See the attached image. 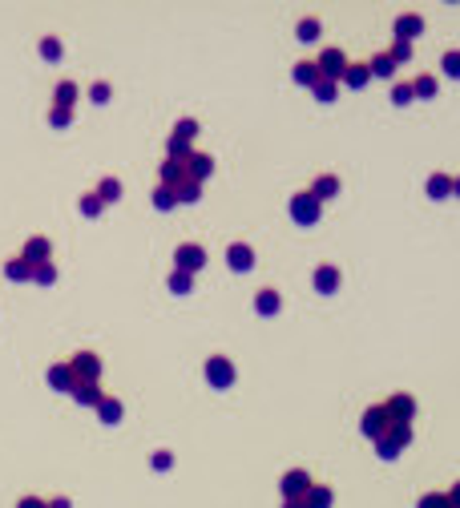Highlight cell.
Segmentation results:
<instances>
[{"label":"cell","mask_w":460,"mask_h":508,"mask_svg":"<svg viewBox=\"0 0 460 508\" xmlns=\"http://www.w3.org/2000/svg\"><path fill=\"white\" fill-rule=\"evenodd\" d=\"M69 371L77 383H97L101 379V355H93V351H77L69 359Z\"/></svg>","instance_id":"obj_1"},{"label":"cell","mask_w":460,"mask_h":508,"mask_svg":"<svg viewBox=\"0 0 460 508\" xmlns=\"http://www.w3.org/2000/svg\"><path fill=\"white\" fill-rule=\"evenodd\" d=\"M319 210H323V202L311 198V190H303V194L291 198V218H295L299 226H315V222H319Z\"/></svg>","instance_id":"obj_2"},{"label":"cell","mask_w":460,"mask_h":508,"mask_svg":"<svg viewBox=\"0 0 460 508\" xmlns=\"http://www.w3.org/2000/svg\"><path fill=\"white\" fill-rule=\"evenodd\" d=\"M315 69H319L323 81H335V85H339V77H344V69H347V57L339 48H323L319 61H315Z\"/></svg>","instance_id":"obj_3"},{"label":"cell","mask_w":460,"mask_h":508,"mask_svg":"<svg viewBox=\"0 0 460 508\" xmlns=\"http://www.w3.org/2000/svg\"><path fill=\"white\" fill-rule=\"evenodd\" d=\"M174 266H178L182 275H194V271H202V266H206V251H202V246H194V242H182V246L174 251Z\"/></svg>","instance_id":"obj_4"},{"label":"cell","mask_w":460,"mask_h":508,"mask_svg":"<svg viewBox=\"0 0 460 508\" xmlns=\"http://www.w3.org/2000/svg\"><path fill=\"white\" fill-rule=\"evenodd\" d=\"M21 258H24V262H28V266H41V262H53V246H48V238H45V234H33V238L24 242Z\"/></svg>","instance_id":"obj_5"},{"label":"cell","mask_w":460,"mask_h":508,"mask_svg":"<svg viewBox=\"0 0 460 508\" xmlns=\"http://www.w3.org/2000/svg\"><path fill=\"white\" fill-rule=\"evenodd\" d=\"M206 379L214 383V388H230V383H234V363H230L227 355L206 359Z\"/></svg>","instance_id":"obj_6"},{"label":"cell","mask_w":460,"mask_h":508,"mask_svg":"<svg viewBox=\"0 0 460 508\" xmlns=\"http://www.w3.org/2000/svg\"><path fill=\"white\" fill-rule=\"evenodd\" d=\"M360 424H364V436L380 439V436H384V432H388V408H384V403H375V408H368Z\"/></svg>","instance_id":"obj_7"},{"label":"cell","mask_w":460,"mask_h":508,"mask_svg":"<svg viewBox=\"0 0 460 508\" xmlns=\"http://www.w3.org/2000/svg\"><path fill=\"white\" fill-rule=\"evenodd\" d=\"M307 488H311V476H307L303 468L287 472V476H283V500H303V496H307Z\"/></svg>","instance_id":"obj_8"},{"label":"cell","mask_w":460,"mask_h":508,"mask_svg":"<svg viewBox=\"0 0 460 508\" xmlns=\"http://www.w3.org/2000/svg\"><path fill=\"white\" fill-rule=\"evenodd\" d=\"M384 408H388V416L400 419V424H412V416H416V399L408 392H396Z\"/></svg>","instance_id":"obj_9"},{"label":"cell","mask_w":460,"mask_h":508,"mask_svg":"<svg viewBox=\"0 0 460 508\" xmlns=\"http://www.w3.org/2000/svg\"><path fill=\"white\" fill-rule=\"evenodd\" d=\"M227 262H230V271H254V251L247 246V242H230L227 246Z\"/></svg>","instance_id":"obj_10"},{"label":"cell","mask_w":460,"mask_h":508,"mask_svg":"<svg viewBox=\"0 0 460 508\" xmlns=\"http://www.w3.org/2000/svg\"><path fill=\"white\" fill-rule=\"evenodd\" d=\"M186 170H190V182H206L210 174H214V158H210V154H190V158H186Z\"/></svg>","instance_id":"obj_11"},{"label":"cell","mask_w":460,"mask_h":508,"mask_svg":"<svg viewBox=\"0 0 460 508\" xmlns=\"http://www.w3.org/2000/svg\"><path fill=\"white\" fill-rule=\"evenodd\" d=\"M182 182H190V170H186V162L166 158V165H161V185H166V190H178Z\"/></svg>","instance_id":"obj_12"},{"label":"cell","mask_w":460,"mask_h":508,"mask_svg":"<svg viewBox=\"0 0 460 508\" xmlns=\"http://www.w3.org/2000/svg\"><path fill=\"white\" fill-rule=\"evenodd\" d=\"M420 33H424V17H416V12H404V17L396 21V37L408 41V45H412V37H420Z\"/></svg>","instance_id":"obj_13"},{"label":"cell","mask_w":460,"mask_h":508,"mask_svg":"<svg viewBox=\"0 0 460 508\" xmlns=\"http://www.w3.org/2000/svg\"><path fill=\"white\" fill-rule=\"evenodd\" d=\"M73 399H77V403H85V408H97V403H101V399H105V392H101V388H97V383H73Z\"/></svg>","instance_id":"obj_14"},{"label":"cell","mask_w":460,"mask_h":508,"mask_svg":"<svg viewBox=\"0 0 460 508\" xmlns=\"http://www.w3.org/2000/svg\"><path fill=\"white\" fill-rule=\"evenodd\" d=\"M73 371H69V363H53L48 368V388H57V392H73Z\"/></svg>","instance_id":"obj_15"},{"label":"cell","mask_w":460,"mask_h":508,"mask_svg":"<svg viewBox=\"0 0 460 508\" xmlns=\"http://www.w3.org/2000/svg\"><path fill=\"white\" fill-rule=\"evenodd\" d=\"M77 85H73V81H61V85H57V89H53V109H73V105H77Z\"/></svg>","instance_id":"obj_16"},{"label":"cell","mask_w":460,"mask_h":508,"mask_svg":"<svg viewBox=\"0 0 460 508\" xmlns=\"http://www.w3.org/2000/svg\"><path fill=\"white\" fill-rule=\"evenodd\" d=\"M303 508H331V488L327 484H311L303 496Z\"/></svg>","instance_id":"obj_17"},{"label":"cell","mask_w":460,"mask_h":508,"mask_svg":"<svg viewBox=\"0 0 460 508\" xmlns=\"http://www.w3.org/2000/svg\"><path fill=\"white\" fill-rule=\"evenodd\" d=\"M335 194H339V178H335V174H323L319 182L311 185V198H315V202H323V198H335Z\"/></svg>","instance_id":"obj_18"},{"label":"cell","mask_w":460,"mask_h":508,"mask_svg":"<svg viewBox=\"0 0 460 508\" xmlns=\"http://www.w3.org/2000/svg\"><path fill=\"white\" fill-rule=\"evenodd\" d=\"M315 287H319L323 295H331V291L339 287V266H327V262H323L319 271H315Z\"/></svg>","instance_id":"obj_19"},{"label":"cell","mask_w":460,"mask_h":508,"mask_svg":"<svg viewBox=\"0 0 460 508\" xmlns=\"http://www.w3.org/2000/svg\"><path fill=\"white\" fill-rule=\"evenodd\" d=\"M4 275L12 278V282H33V266H28L24 258H8V262H4Z\"/></svg>","instance_id":"obj_20"},{"label":"cell","mask_w":460,"mask_h":508,"mask_svg":"<svg viewBox=\"0 0 460 508\" xmlns=\"http://www.w3.org/2000/svg\"><path fill=\"white\" fill-rule=\"evenodd\" d=\"M368 73H371V77H384V81H391V77H396V65H391L388 53H380V57H371V61H368Z\"/></svg>","instance_id":"obj_21"},{"label":"cell","mask_w":460,"mask_h":508,"mask_svg":"<svg viewBox=\"0 0 460 508\" xmlns=\"http://www.w3.org/2000/svg\"><path fill=\"white\" fill-rule=\"evenodd\" d=\"M93 194L101 198V206H109V202H117V198H121V182H117V178H101V185H97Z\"/></svg>","instance_id":"obj_22"},{"label":"cell","mask_w":460,"mask_h":508,"mask_svg":"<svg viewBox=\"0 0 460 508\" xmlns=\"http://www.w3.org/2000/svg\"><path fill=\"white\" fill-rule=\"evenodd\" d=\"M254 311H258V315H275L278 311V291H271V287L258 291V295H254Z\"/></svg>","instance_id":"obj_23"},{"label":"cell","mask_w":460,"mask_h":508,"mask_svg":"<svg viewBox=\"0 0 460 508\" xmlns=\"http://www.w3.org/2000/svg\"><path fill=\"white\" fill-rule=\"evenodd\" d=\"M368 77H371L368 65H347L339 81H344V85H351V89H360V85H368Z\"/></svg>","instance_id":"obj_24"},{"label":"cell","mask_w":460,"mask_h":508,"mask_svg":"<svg viewBox=\"0 0 460 508\" xmlns=\"http://www.w3.org/2000/svg\"><path fill=\"white\" fill-rule=\"evenodd\" d=\"M97 416L105 419V424H117V419H121V403H117L114 395H105V399L97 403Z\"/></svg>","instance_id":"obj_25"},{"label":"cell","mask_w":460,"mask_h":508,"mask_svg":"<svg viewBox=\"0 0 460 508\" xmlns=\"http://www.w3.org/2000/svg\"><path fill=\"white\" fill-rule=\"evenodd\" d=\"M428 194H432V198H448V194H452V178H448V174H432V178H428Z\"/></svg>","instance_id":"obj_26"},{"label":"cell","mask_w":460,"mask_h":508,"mask_svg":"<svg viewBox=\"0 0 460 508\" xmlns=\"http://www.w3.org/2000/svg\"><path fill=\"white\" fill-rule=\"evenodd\" d=\"M295 81H299V85H315V81H319L315 61H299V65H295Z\"/></svg>","instance_id":"obj_27"},{"label":"cell","mask_w":460,"mask_h":508,"mask_svg":"<svg viewBox=\"0 0 460 508\" xmlns=\"http://www.w3.org/2000/svg\"><path fill=\"white\" fill-rule=\"evenodd\" d=\"M174 198L190 206V202H198V198H202V185H198V182H182L178 190H174Z\"/></svg>","instance_id":"obj_28"},{"label":"cell","mask_w":460,"mask_h":508,"mask_svg":"<svg viewBox=\"0 0 460 508\" xmlns=\"http://www.w3.org/2000/svg\"><path fill=\"white\" fill-rule=\"evenodd\" d=\"M33 282H41V287L57 282V266H53V262H41V266H33Z\"/></svg>","instance_id":"obj_29"},{"label":"cell","mask_w":460,"mask_h":508,"mask_svg":"<svg viewBox=\"0 0 460 508\" xmlns=\"http://www.w3.org/2000/svg\"><path fill=\"white\" fill-rule=\"evenodd\" d=\"M154 206H158V210H174V206H178V198H174V190H166V185H158V190H154Z\"/></svg>","instance_id":"obj_30"},{"label":"cell","mask_w":460,"mask_h":508,"mask_svg":"<svg viewBox=\"0 0 460 508\" xmlns=\"http://www.w3.org/2000/svg\"><path fill=\"white\" fill-rule=\"evenodd\" d=\"M190 287H194V275H182V271H174V275H170V291L190 295Z\"/></svg>","instance_id":"obj_31"},{"label":"cell","mask_w":460,"mask_h":508,"mask_svg":"<svg viewBox=\"0 0 460 508\" xmlns=\"http://www.w3.org/2000/svg\"><path fill=\"white\" fill-rule=\"evenodd\" d=\"M101 198H97V194H81V214H85V218H97V214H101Z\"/></svg>","instance_id":"obj_32"},{"label":"cell","mask_w":460,"mask_h":508,"mask_svg":"<svg viewBox=\"0 0 460 508\" xmlns=\"http://www.w3.org/2000/svg\"><path fill=\"white\" fill-rule=\"evenodd\" d=\"M41 57H45V61H61V41H57V37H45V41H41Z\"/></svg>","instance_id":"obj_33"},{"label":"cell","mask_w":460,"mask_h":508,"mask_svg":"<svg viewBox=\"0 0 460 508\" xmlns=\"http://www.w3.org/2000/svg\"><path fill=\"white\" fill-rule=\"evenodd\" d=\"M311 89H315V97H319V101H331V97H335V89H339V85H335V81H315V85H311Z\"/></svg>","instance_id":"obj_34"},{"label":"cell","mask_w":460,"mask_h":508,"mask_svg":"<svg viewBox=\"0 0 460 508\" xmlns=\"http://www.w3.org/2000/svg\"><path fill=\"white\" fill-rule=\"evenodd\" d=\"M416 508H448V500H444V492H424Z\"/></svg>","instance_id":"obj_35"},{"label":"cell","mask_w":460,"mask_h":508,"mask_svg":"<svg viewBox=\"0 0 460 508\" xmlns=\"http://www.w3.org/2000/svg\"><path fill=\"white\" fill-rule=\"evenodd\" d=\"M388 57H391V65H400V61H408V57H412V45H408V41H396Z\"/></svg>","instance_id":"obj_36"},{"label":"cell","mask_w":460,"mask_h":508,"mask_svg":"<svg viewBox=\"0 0 460 508\" xmlns=\"http://www.w3.org/2000/svg\"><path fill=\"white\" fill-rule=\"evenodd\" d=\"M412 97H416V93H412V85H408V81H404V85H391V101H396V105H408Z\"/></svg>","instance_id":"obj_37"},{"label":"cell","mask_w":460,"mask_h":508,"mask_svg":"<svg viewBox=\"0 0 460 508\" xmlns=\"http://www.w3.org/2000/svg\"><path fill=\"white\" fill-rule=\"evenodd\" d=\"M412 93L416 97H432V93H436V81H432V77H416Z\"/></svg>","instance_id":"obj_38"},{"label":"cell","mask_w":460,"mask_h":508,"mask_svg":"<svg viewBox=\"0 0 460 508\" xmlns=\"http://www.w3.org/2000/svg\"><path fill=\"white\" fill-rule=\"evenodd\" d=\"M194 134H198V121H178L174 125V138H182V141H194Z\"/></svg>","instance_id":"obj_39"},{"label":"cell","mask_w":460,"mask_h":508,"mask_svg":"<svg viewBox=\"0 0 460 508\" xmlns=\"http://www.w3.org/2000/svg\"><path fill=\"white\" fill-rule=\"evenodd\" d=\"M444 73H448V77H460V48L444 53Z\"/></svg>","instance_id":"obj_40"},{"label":"cell","mask_w":460,"mask_h":508,"mask_svg":"<svg viewBox=\"0 0 460 508\" xmlns=\"http://www.w3.org/2000/svg\"><path fill=\"white\" fill-rule=\"evenodd\" d=\"M69 121H73V109H53L48 114V125H57V129H65Z\"/></svg>","instance_id":"obj_41"},{"label":"cell","mask_w":460,"mask_h":508,"mask_svg":"<svg viewBox=\"0 0 460 508\" xmlns=\"http://www.w3.org/2000/svg\"><path fill=\"white\" fill-rule=\"evenodd\" d=\"M299 37L303 41H315L319 37V21H299Z\"/></svg>","instance_id":"obj_42"},{"label":"cell","mask_w":460,"mask_h":508,"mask_svg":"<svg viewBox=\"0 0 460 508\" xmlns=\"http://www.w3.org/2000/svg\"><path fill=\"white\" fill-rule=\"evenodd\" d=\"M89 97L97 101V105H105V101H109V85H105V81H97V85L89 89Z\"/></svg>","instance_id":"obj_43"},{"label":"cell","mask_w":460,"mask_h":508,"mask_svg":"<svg viewBox=\"0 0 460 508\" xmlns=\"http://www.w3.org/2000/svg\"><path fill=\"white\" fill-rule=\"evenodd\" d=\"M375 448H380V456H384V460H391V456L400 452V444H391V439H375Z\"/></svg>","instance_id":"obj_44"},{"label":"cell","mask_w":460,"mask_h":508,"mask_svg":"<svg viewBox=\"0 0 460 508\" xmlns=\"http://www.w3.org/2000/svg\"><path fill=\"white\" fill-rule=\"evenodd\" d=\"M17 508H48V500H41V496H33V492H28V496L17 500Z\"/></svg>","instance_id":"obj_45"},{"label":"cell","mask_w":460,"mask_h":508,"mask_svg":"<svg viewBox=\"0 0 460 508\" xmlns=\"http://www.w3.org/2000/svg\"><path fill=\"white\" fill-rule=\"evenodd\" d=\"M444 500H448V508H460V484H452V492H448Z\"/></svg>","instance_id":"obj_46"},{"label":"cell","mask_w":460,"mask_h":508,"mask_svg":"<svg viewBox=\"0 0 460 508\" xmlns=\"http://www.w3.org/2000/svg\"><path fill=\"white\" fill-rule=\"evenodd\" d=\"M154 468H170V452H158V456H154Z\"/></svg>","instance_id":"obj_47"},{"label":"cell","mask_w":460,"mask_h":508,"mask_svg":"<svg viewBox=\"0 0 460 508\" xmlns=\"http://www.w3.org/2000/svg\"><path fill=\"white\" fill-rule=\"evenodd\" d=\"M48 508H73V505L65 500V496H57V500H48Z\"/></svg>","instance_id":"obj_48"},{"label":"cell","mask_w":460,"mask_h":508,"mask_svg":"<svg viewBox=\"0 0 460 508\" xmlns=\"http://www.w3.org/2000/svg\"><path fill=\"white\" fill-rule=\"evenodd\" d=\"M283 508H303V500H287V505H283Z\"/></svg>","instance_id":"obj_49"},{"label":"cell","mask_w":460,"mask_h":508,"mask_svg":"<svg viewBox=\"0 0 460 508\" xmlns=\"http://www.w3.org/2000/svg\"><path fill=\"white\" fill-rule=\"evenodd\" d=\"M452 194H457V198H460V178H457V182H452Z\"/></svg>","instance_id":"obj_50"}]
</instances>
